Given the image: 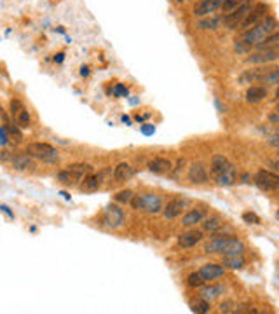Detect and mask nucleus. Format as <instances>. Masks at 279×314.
<instances>
[{
    "label": "nucleus",
    "mask_w": 279,
    "mask_h": 314,
    "mask_svg": "<svg viewBox=\"0 0 279 314\" xmlns=\"http://www.w3.org/2000/svg\"><path fill=\"white\" fill-rule=\"evenodd\" d=\"M277 30V21L272 14L263 18L260 23H256L255 27L248 28L241 34L239 39H236V51L237 53H248L256 42H260L263 37H267L269 34Z\"/></svg>",
    "instance_id": "f257e3e1"
},
{
    "label": "nucleus",
    "mask_w": 279,
    "mask_h": 314,
    "mask_svg": "<svg viewBox=\"0 0 279 314\" xmlns=\"http://www.w3.org/2000/svg\"><path fill=\"white\" fill-rule=\"evenodd\" d=\"M211 175L215 178V182L218 185H234L237 180L236 168L227 161V157L223 155H213L211 159Z\"/></svg>",
    "instance_id": "f03ea898"
},
{
    "label": "nucleus",
    "mask_w": 279,
    "mask_h": 314,
    "mask_svg": "<svg viewBox=\"0 0 279 314\" xmlns=\"http://www.w3.org/2000/svg\"><path fill=\"white\" fill-rule=\"evenodd\" d=\"M131 206L138 211H145V213H159L163 210V199L157 194H138L133 196L131 199Z\"/></svg>",
    "instance_id": "7ed1b4c3"
},
{
    "label": "nucleus",
    "mask_w": 279,
    "mask_h": 314,
    "mask_svg": "<svg viewBox=\"0 0 279 314\" xmlns=\"http://www.w3.org/2000/svg\"><path fill=\"white\" fill-rule=\"evenodd\" d=\"M251 6H253V2H251V0H248V2L243 4V6H239V7H236V9L229 11V13H227L225 16L222 18L223 27H225L227 30H237V28L241 27V23L244 21L246 14L249 13Z\"/></svg>",
    "instance_id": "20e7f679"
},
{
    "label": "nucleus",
    "mask_w": 279,
    "mask_h": 314,
    "mask_svg": "<svg viewBox=\"0 0 279 314\" xmlns=\"http://www.w3.org/2000/svg\"><path fill=\"white\" fill-rule=\"evenodd\" d=\"M28 155L37 157V159L47 161V163H56L58 161V150L51 143H42V141H35V143L27 145Z\"/></svg>",
    "instance_id": "39448f33"
},
{
    "label": "nucleus",
    "mask_w": 279,
    "mask_h": 314,
    "mask_svg": "<svg viewBox=\"0 0 279 314\" xmlns=\"http://www.w3.org/2000/svg\"><path fill=\"white\" fill-rule=\"evenodd\" d=\"M269 13H270V7L267 6V4H255V6H251V9H249V13L246 14V18H244V21L241 23V32H244V30H248V28H251V27H255L256 23H260V21L263 20L265 16H269Z\"/></svg>",
    "instance_id": "423d86ee"
},
{
    "label": "nucleus",
    "mask_w": 279,
    "mask_h": 314,
    "mask_svg": "<svg viewBox=\"0 0 279 314\" xmlns=\"http://www.w3.org/2000/svg\"><path fill=\"white\" fill-rule=\"evenodd\" d=\"M272 68L274 67H269V65H258V67H255V68H248V70H244L243 74L239 75V82L241 84H258V82H263L267 75L270 74V70H272Z\"/></svg>",
    "instance_id": "0eeeda50"
},
{
    "label": "nucleus",
    "mask_w": 279,
    "mask_h": 314,
    "mask_svg": "<svg viewBox=\"0 0 279 314\" xmlns=\"http://www.w3.org/2000/svg\"><path fill=\"white\" fill-rule=\"evenodd\" d=\"M255 184L258 185L262 191L265 192H274L279 189V177L274 171L269 170H260L255 177Z\"/></svg>",
    "instance_id": "6e6552de"
},
{
    "label": "nucleus",
    "mask_w": 279,
    "mask_h": 314,
    "mask_svg": "<svg viewBox=\"0 0 279 314\" xmlns=\"http://www.w3.org/2000/svg\"><path fill=\"white\" fill-rule=\"evenodd\" d=\"M279 58V47H272V49H262L256 51V53L249 54L246 58V63L248 65H269L274 63Z\"/></svg>",
    "instance_id": "1a4fd4ad"
},
{
    "label": "nucleus",
    "mask_w": 279,
    "mask_h": 314,
    "mask_svg": "<svg viewBox=\"0 0 279 314\" xmlns=\"http://www.w3.org/2000/svg\"><path fill=\"white\" fill-rule=\"evenodd\" d=\"M103 224L108 229H119L124 224V211L115 204H108L103 211Z\"/></svg>",
    "instance_id": "9d476101"
},
{
    "label": "nucleus",
    "mask_w": 279,
    "mask_h": 314,
    "mask_svg": "<svg viewBox=\"0 0 279 314\" xmlns=\"http://www.w3.org/2000/svg\"><path fill=\"white\" fill-rule=\"evenodd\" d=\"M220 6H222V0H199L194 6L192 13L196 18H204L209 14H215V11H218Z\"/></svg>",
    "instance_id": "9b49d317"
},
{
    "label": "nucleus",
    "mask_w": 279,
    "mask_h": 314,
    "mask_svg": "<svg viewBox=\"0 0 279 314\" xmlns=\"http://www.w3.org/2000/svg\"><path fill=\"white\" fill-rule=\"evenodd\" d=\"M197 272H199V276L203 277L204 283H206V281L209 283V281H215L225 274V267H223V265H218V264H204Z\"/></svg>",
    "instance_id": "f8f14e48"
},
{
    "label": "nucleus",
    "mask_w": 279,
    "mask_h": 314,
    "mask_svg": "<svg viewBox=\"0 0 279 314\" xmlns=\"http://www.w3.org/2000/svg\"><path fill=\"white\" fill-rule=\"evenodd\" d=\"M185 206H187L185 199H171L163 210L164 218H166V220H173V218L180 217V215L183 213V210H185Z\"/></svg>",
    "instance_id": "ddd939ff"
},
{
    "label": "nucleus",
    "mask_w": 279,
    "mask_h": 314,
    "mask_svg": "<svg viewBox=\"0 0 279 314\" xmlns=\"http://www.w3.org/2000/svg\"><path fill=\"white\" fill-rule=\"evenodd\" d=\"M230 237H232V236H227V234L218 236V234H215L211 237V239H209V243H206L204 251H206V253H220V255H222V251L225 250L227 244H229Z\"/></svg>",
    "instance_id": "4468645a"
},
{
    "label": "nucleus",
    "mask_w": 279,
    "mask_h": 314,
    "mask_svg": "<svg viewBox=\"0 0 279 314\" xmlns=\"http://www.w3.org/2000/svg\"><path fill=\"white\" fill-rule=\"evenodd\" d=\"M204 217H206V210H204V208H201V206L192 208V210H189L183 215L182 225H185V227H194V225L201 224Z\"/></svg>",
    "instance_id": "2eb2a0df"
},
{
    "label": "nucleus",
    "mask_w": 279,
    "mask_h": 314,
    "mask_svg": "<svg viewBox=\"0 0 279 314\" xmlns=\"http://www.w3.org/2000/svg\"><path fill=\"white\" fill-rule=\"evenodd\" d=\"M204 234L201 231H187L178 236V246L180 248H194L203 241Z\"/></svg>",
    "instance_id": "dca6fc26"
},
{
    "label": "nucleus",
    "mask_w": 279,
    "mask_h": 314,
    "mask_svg": "<svg viewBox=\"0 0 279 314\" xmlns=\"http://www.w3.org/2000/svg\"><path fill=\"white\" fill-rule=\"evenodd\" d=\"M187 177H189V180L192 182V184H206V180H208L206 166H204L203 163H194L192 166L189 168Z\"/></svg>",
    "instance_id": "f3484780"
},
{
    "label": "nucleus",
    "mask_w": 279,
    "mask_h": 314,
    "mask_svg": "<svg viewBox=\"0 0 279 314\" xmlns=\"http://www.w3.org/2000/svg\"><path fill=\"white\" fill-rule=\"evenodd\" d=\"M269 94V89L267 86H249L244 93V98L248 103H260L263 101Z\"/></svg>",
    "instance_id": "a211bd4d"
},
{
    "label": "nucleus",
    "mask_w": 279,
    "mask_h": 314,
    "mask_svg": "<svg viewBox=\"0 0 279 314\" xmlns=\"http://www.w3.org/2000/svg\"><path fill=\"white\" fill-rule=\"evenodd\" d=\"M11 166L16 171H28V170H34L35 163H34V159H32V155H28L27 152H25V154H16L11 157Z\"/></svg>",
    "instance_id": "6ab92c4d"
},
{
    "label": "nucleus",
    "mask_w": 279,
    "mask_h": 314,
    "mask_svg": "<svg viewBox=\"0 0 279 314\" xmlns=\"http://www.w3.org/2000/svg\"><path fill=\"white\" fill-rule=\"evenodd\" d=\"M171 168H173V164H171V161L166 159V157H154L152 161H149V170L152 171V173H157V175L170 173Z\"/></svg>",
    "instance_id": "aec40b11"
},
{
    "label": "nucleus",
    "mask_w": 279,
    "mask_h": 314,
    "mask_svg": "<svg viewBox=\"0 0 279 314\" xmlns=\"http://www.w3.org/2000/svg\"><path fill=\"white\" fill-rule=\"evenodd\" d=\"M199 288H201V286H199ZM222 293H223V286H222V284H208V286L201 288L199 297H201V298H204V300L211 304V302H213V300H216V298H218Z\"/></svg>",
    "instance_id": "412c9836"
},
{
    "label": "nucleus",
    "mask_w": 279,
    "mask_h": 314,
    "mask_svg": "<svg viewBox=\"0 0 279 314\" xmlns=\"http://www.w3.org/2000/svg\"><path fill=\"white\" fill-rule=\"evenodd\" d=\"M244 253V243L241 239H237V237H230L229 244H227V248L222 251L223 257H237V255H243Z\"/></svg>",
    "instance_id": "4be33fe9"
},
{
    "label": "nucleus",
    "mask_w": 279,
    "mask_h": 314,
    "mask_svg": "<svg viewBox=\"0 0 279 314\" xmlns=\"http://www.w3.org/2000/svg\"><path fill=\"white\" fill-rule=\"evenodd\" d=\"M98 187H100V177H98V175H93V171L87 173L79 184V189L82 192H94Z\"/></svg>",
    "instance_id": "5701e85b"
},
{
    "label": "nucleus",
    "mask_w": 279,
    "mask_h": 314,
    "mask_svg": "<svg viewBox=\"0 0 279 314\" xmlns=\"http://www.w3.org/2000/svg\"><path fill=\"white\" fill-rule=\"evenodd\" d=\"M58 180L61 182L63 185H67V187H73V185H79L80 180H82V177L80 175H77L75 171L72 170H61L60 173H58Z\"/></svg>",
    "instance_id": "b1692460"
},
{
    "label": "nucleus",
    "mask_w": 279,
    "mask_h": 314,
    "mask_svg": "<svg viewBox=\"0 0 279 314\" xmlns=\"http://www.w3.org/2000/svg\"><path fill=\"white\" fill-rule=\"evenodd\" d=\"M134 175V170L131 164L127 163H120L115 166V170H113V178H115L117 182H127L131 177Z\"/></svg>",
    "instance_id": "393cba45"
},
{
    "label": "nucleus",
    "mask_w": 279,
    "mask_h": 314,
    "mask_svg": "<svg viewBox=\"0 0 279 314\" xmlns=\"http://www.w3.org/2000/svg\"><path fill=\"white\" fill-rule=\"evenodd\" d=\"M220 25H222V16H213V14H209V16H204L201 21H197L196 28H199V30H215Z\"/></svg>",
    "instance_id": "a878e982"
},
{
    "label": "nucleus",
    "mask_w": 279,
    "mask_h": 314,
    "mask_svg": "<svg viewBox=\"0 0 279 314\" xmlns=\"http://www.w3.org/2000/svg\"><path fill=\"white\" fill-rule=\"evenodd\" d=\"M256 51H262V49H272V47H279V34L277 30L272 32V34H269L267 37H263L260 42H256L255 46Z\"/></svg>",
    "instance_id": "bb28decb"
},
{
    "label": "nucleus",
    "mask_w": 279,
    "mask_h": 314,
    "mask_svg": "<svg viewBox=\"0 0 279 314\" xmlns=\"http://www.w3.org/2000/svg\"><path fill=\"white\" fill-rule=\"evenodd\" d=\"M223 267H229V269H234V271H237V269L244 267L246 265V260L243 255H237V257H223Z\"/></svg>",
    "instance_id": "cd10ccee"
},
{
    "label": "nucleus",
    "mask_w": 279,
    "mask_h": 314,
    "mask_svg": "<svg viewBox=\"0 0 279 314\" xmlns=\"http://www.w3.org/2000/svg\"><path fill=\"white\" fill-rule=\"evenodd\" d=\"M203 229L206 232H216V231H220L222 229V220H220L218 217H204L203 218Z\"/></svg>",
    "instance_id": "c85d7f7f"
},
{
    "label": "nucleus",
    "mask_w": 279,
    "mask_h": 314,
    "mask_svg": "<svg viewBox=\"0 0 279 314\" xmlns=\"http://www.w3.org/2000/svg\"><path fill=\"white\" fill-rule=\"evenodd\" d=\"M190 309H192L194 312H199V314H204V312H209V302H206L204 298L197 297L194 298V300H190Z\"/></svg>",
    "instance_id": "c756f323"
},
{
    "label": "nucleus",
    "mask_w": 279,
    "mask_h": 314,
    "mask_svg": "<svg viewBox=\"0 0 279 314\" xmlns=\"http://www.w3.org/2000/svg\"><path fill=\"white\" fill-rule=\"evenodd\" d=\"M16 120H18V126H21V127H30L32 126V117H30V114H28V110L25 107L16 114Z\"/></svg>",
    "instance_id": "7c9ffc66"
},
{
    "label": "nucleus",
    "mask_w": 279,
    "mask_h": 314,
    "mask_svg": "<svg viewBox=\"0 0 279 314\" xmlns=\"http://www.w3.org/2000/svg\"><path fill=\"white\" fill-rule=\"evenodd\" d=\"M248 0H222V6H220V9H222L223 14H227L229 11L236 9V7L243 6V4H246Z\"/></svg>",
    "instance_id": "2f4dec72"
},
{
    "label": "nucleus",
    "mask_w": 279,
    "mask_h": 314,
    "mask_svg": "<svg viewBox=\"0 0 279 314\" xmlns=\"http://www.w3.org/2000/svg\"><path fill=\"white\" fill-rule=\"evenodd\" d=\"M203 277L199 276V272H192V274L187 276V284H189L190 288H199L203 286Z\"/></svg>",
    "instance_id": "473e14b6"
},
{
    "label": "nucleus",
    "mask_w": 279,
    "mask_h": 314,
    "mask_svg": "<svg viewBox=\"0 0 279 314\" xmlns=\"http://www.w3.org/2000/svg\"><path fill=\"white\" fill-rule=\"evenodd\" d=\"M133 191H120L119 194L115 196V201L120 204H129L131 199H133Z\"/></svg>",
    "instance_id": "72a5a7b5"
},
{
    "label": "nucleus",
    "mask_w": 279,
    "mask_h": 314,
    "mask_svg": "<svg viewBox=\"0 0 279 314\" xmlns=\"http://www.w3.org/2000/svg\"><path fill=\"white\" fill-rule=\"evenodd\" d=\"M277 77H279V68L274 65V68L270 70V74L267 75L265 80H263V84H269V86H274L276 87L277 86Z\"/></svg>",
    "instance_id": "f704fd0d"
},
{
    "label": "nucleus",
    "mask_w": 279,
    "mask_h": 314,
    "mask_svg": "<svg viewBox=\"0 0 279 314\" xmlns=\"http://www.w3.org/2000/svg\"><path fill=\"white\" fill-rule=\"evenodd\" d=\"M112 93H113V96H117V98H126L127 94H129V91H127V87L124 86V84H117Z\"/></svg>",
    "instance_id": "c9c22d12"
},
{
    "label": "nucleus",
    "mask_w": 279,
    "mask_h": 314,
    "mask_svg": "<svg viewBox=\"0 0 279 314\" xmlns=\"http://www.w3.org/2000/svg\"><path fill=\"white\" fill-rule=\"evenodd\" d=\"M243 220L246 222V224H253V225L260 224V218L256 217L255 213H251V211H246V213H243Z\"/></svg>",
    "instance_id": "e433bc0d"
},
{
    "label": "nucleus",
    "mask_w": 279,
    "mask_h": 314,
    "mask_svg": "<svg viewBox=\"0 0 279 314\" xmlns=\"http://www.w3.org/2000/svg\"><path fill=\"white\" fill-rule=\"evenodd\" d=\"M21 108H23V103H21V101L18 100V98H14V100L11 101V114H13V115H16L18 112L21 110Z\"/></svg>",
    "instance_id": "4c0bfd02"
},
{
    "label": "nucleus",
    "mask_w": 279,
    "mask_h": 314,
    "mask_svg": "<svg viewBox=\"0 0 279 314\" xmlns=\"http://www.w3.org/2000/svg\"><path fill=\"white\" fill-rule=\"evenodd\" d=\"M232 302H223V304H220V312H230L234 311L232 309Z\"/></svg>",
    "instance_id": "58836bf2"
},
{
    "label": "nucleus",
    "mask_w": 279,
    "mask_h": 314,
    "mask_svg": "<svg viewBox=\"0 0 279 314\" xmlns=\"http://www.w3.org/2000/svg\"><path fill=\"white\" fill-rule=\"evenodd\" d=\"M150 115H152V112H143V114H136L134 115V119L138 120V122H143V120H147V119H150Z\"/></svg>",
    "instance_id": "ea45409f"
},
{
    "label": "nucleus",
    "mask_w": 279,
    "mask_h": 314,
    "mask_svg": "<svg viewBox=\"0 0 279 314\" xmlns=\"http://www.w3.org/2000/svg\"><path fill=\"white\" fill-rule=\"evenodd\" d=\"M0 143L2 145L7 143V136H6V133H4V129H0Z\"/></svg>",
    "instance_id": "a19ab883"
},
{
    "label": "nucleus",
    "mask_w": 279,
    "mask_h": 314,
    "mask_svg": "<svg viewBox=\"0 0 279 314\" xmlns=\"http://www.w3.org/2000/svg\"><path fill=\"white\" fill-rule=\"evenodd\" d=\"M63 60H65V53H58L56 56H54V61H58V63H61Z\"/></svg>",
    "instance_id": "79ce46f5"
},
{
    "label": "nucleus",
    "mask_w": 279,
    "mask_h": 314,
    "mask_svg": "<svg viewBox=\"0 0 279 314\" xmlns=\"http://www.w3.org/2000/svg\"><path fill=\"white\" fill-rule=\"evenodd\" d=\"M0 210H2V211H4V213H7V215H9V217H11V218H13V217H14V215H13V213H11V210H9V208H7V206H4V204H2V206H0Z\"/></svg>",
    "instance_id": "37998d69"
},
{
    "label": "nucleus",
    "mask_w": 279,
    "mask_h": 314,
    "mask_svg": "<svg viewBox=\"0 0 279 314\" xmlns=\"http://www.w3.org/2000/svg\"><path fill=\"white\" fill-rule=\"evenodd\" d=\"M269 119H270V122H274V124H276V122H277V112H272Z\"/></svg>",
    "instance_id": "c03bdc74"
},
{
    "label": "nucleus",
    "mask_w": 279,
    "mask_h": 314,
    "mask_svg": "<svg viewBox=\"0 0 279 314\" xmlns=\"http://www.w3.org/2000/svg\"><path fill=\"white\" fill-rule=\"evenodd\" d=\"M80 75H89V68H87V67L80 68Z\"/></svg>",
    "instance_id": "a18cd8bd"
},
{
    "label": "nucleus",
    "mask_w": 279,
    "mask_h": 314,
    "mask_svg": "<svg viewBox=\"0 0 279 314\" xmlns=\"http://www.w3.org/2000/svg\"><path fill=\"white\" fill-rule=\"evenodd\" d=\"M175 2H178V4H185V2H190V0H175Z\"/></svg>",
    "instance_id": "49530a36"
}]
</instances>
